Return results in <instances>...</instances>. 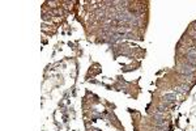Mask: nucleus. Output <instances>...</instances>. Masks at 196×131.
I'll return each instance as SVG.
<instances>
[{"label": "nucleus", "instance_id": "1", "mask_svg": "<svg viewBox=\"0 0 196 131\" xmlns=\"http://www.w3.org/2000/svg\"><path fill=\"white\" fill-rule=\"evenodd\" d=\"M175 100H177V96H175V93H166V94L163 96V101L167 102V104H169V102H174Z\"/></svg>", "mask_w": 196, "mask_h": 131}]
</instances>
